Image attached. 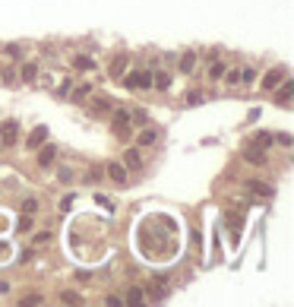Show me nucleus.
<instances>
[{
    "label": "nucleus",
    "mask_w": 294,
    "mask_h": 307,
    "mask_svg": "<svg viewBox=\"0 0 294 307\" xmlns=\"http://www.w3.org/2000/svg\"><path fill=\"white\" fill-rule=\"evenodd\" d=\"M124 79V86L130 92H136V89H152V73L149 70H136V73H124L120 76Z\"/></svg>",
    "instance_id": "nucleus-1"
},
{
    "label": "nucleus",
    "mask_w": 294,
    "mask_h": 307,
    "mask_svg": "<svg viewBox=\"0 0 294 307\" xmlns=\"http://www.w3.org/2000/svg\"><path fill=\"white\" fill-rule=\"evenodd\" d=\"M291 98H294V79H288V76H285V79L279 82V89H275V105L288 108Z\"/></svg>",
    "instance_id": "nucleus-2"
},
{
    "label": "nucleus",
    "mask_w": 294,
    "mask_h": 307,
    "mask_svg": "<svg viewBox=\"0 0 294 307\" xmlns=\"http://www.w3.org/2000/svg\"><path fill=\"white\" fill-rule=\"evenodd\" d=\"M16 136H19V121H16V117L0 124V143H3V146H13Z\"/></svg>",
    "instance_id": "nucleus-3"
},
{
    "label": "nucleus",
    "mask_w": 294,
    "mask_h": 307,
    "mask_svg": "<svg viewBox=\"0 0 294 307\" xmlns=\"http://www.w3.org/2000/svg\"><path fill=\"white\" fill-rule=\"evenodd\" d=\"M54 158H57V146L41 143V146H38V165L41 168H51V165H54Z\"/></svg>",
    "instance_id": "nucleus-4"
},
{
    "label": "nucleus",
    "mask_w": 294,
    "mask_h": 307,
    "mask_svg": "<svg viewBox=\"0 0 294 307\" xmlns=\"http://www.w3.org/2000/svg\"><path fill=\"white\" fill-rule=\"evenodd\" d=\"M244 161H250V165H266V149H259V146H244Z\"/></svg>",
    "instance_id": "nucleus-5"
},
{
    "label": "nucleus",
    "mask_w": 294,
    "mask_h": 307,
    "mask_svg": "<svg viewBox=\"0 0 294 307\" xmlns=\"http://www.w3.org/2000/svg\"><path fill=\"white\" fill-rule=\"evenodd\" d=\"M282 79H285V67H279V70H269V73L263 76V89H266V92H272Z\"/></svg>",
    "instance_id": "nucleus-6"
},
{
    "label": "nucleus",
    "mask_w": 294,
    "mask_h": 307,
    "mask_svg": "<svg viewBox=\"0 0 294 307\" xmlns=\"http://www.w3.org/2000/svg\"><path fill=\"white\" fill-rule=\"evenodd\" d=\"M127 130H130V111L117 108L114 111V133H127Z\"/></svg>",
    "instance_id": "nucleus-7"
},
{
    "label": "nucleus",
    "mask_w": 294,
    "mask_h": 307,
    "mask_svg": "<svg viewBox=\"0 0 294 307\" xmlns=\"http://www.w3.org/2000/svg\"><path fill=\"white\" fill-rule=\"evenodd\" d=\"M108 177L117 181V184H124L127 181V165H124V161H111V165H108Z\"/></svg>",
    "instance_id": "nucleus-8"
},
{
    "label": "nucleus",
    "mask_w": 294,
    "mask_h": 307,
    "mask_svg": "<svg viewBox=\"0 0 294 307\" xmlns=\"http://www.w3.org/2000/svg\"><path fill=\"white\" fill-rule=\"evenodd\" d=\"M45 140H48V127H35V130L29 133V140H25V143H29L32 149H38V146H41Z\"/></svg>",
    "instance_id": "nucleus-9"
},
{
    "label": "nucleus",
    "mask_w": 294,
    "mask_h": 307,
    "mask_svg": "<svg viewBox=\"0 0 294 307\" xmlns=\"http://www.w3.org/2000/svg\"><path fill=\"white\" fill-rule=\"evenodd\" d=\"M124 165H127V168H133V171H136V168H143V155H140V149H127V152H124Z\"/></svg>",
    "instance_id": "nucleus-10"
},
{
    "label": "nucleus",
    "mask_w": 294,
    "mask_h": 307,
    "mask_svg": "<svg viewBox=\"0 0 294 307\" xmlns=\"http://www.w3.org/2000/svg\"><path fill=\"white\" fill-rule=\"evenodd\" d=\"M244 187H247L250 193H256V197H269V193H272V187H269V184H263V181H247Z\"/></svg>",
    "instance_id": "nucleus-11"
},
{
    "label": "nucleus",
    "mask_w": 294,
    "mask_h": 307,
    "mask_svg": "<svg viewBox=\"0 0 294 307\" xmlns=\"http://www.w3.org/2000/svg\"><path fill=\"white\" fill-rule=\"evenodd\" d=\"M136 143H140V146H155V143H158V133L146 127V130H140V136H136Z\"/></svg>",
    "instance_id": "nucleus-12"
},
{
    "label": "nucleus",
    "mask_w": 294,
    "mask_h": 307,
    "mask_svg": "<svg viewBox=\"0 0 294 307\" xmlns=\"http://www.w3.org/2000/svg\"><path fill=\"white\" fill-rule=\"evenodd\" d=\"M114 105H111V98H92V114H105V111H111Z\"/></svg>",
    "instance_id": "nucleus-13"
},
{
    "label": "nucleus",
    "mask_w": 294,
    "mask_h": 307,
    "mask_svg": "<svg viewBox=\"0 0 294 307\" xmlns=\"http://www.w3.org/2000/svg\"><path fill=\"white\" fill-rule=\"evenodd\" d=\"M130 124H136V127H146V124H149V111H143V108L130 111Z\"/></svg>",
    "instance_id": "nucleus-14"
},
{
    "label": "nucleus",
    "mask_w": 294,
    "mask_h": 307,
    "mask_svg": "<svg viewBox=\"0 0 294 307\" xmlns=\"http://www.w3.org/2000/svg\"><path fill=\"white\" fill-rule=\"evenodd\" d=\"M193 67H196V54L187 51V54L180 57V73H193Z\"/></svg>",
    "instance_id": "nucleus-15"
},
{
    "label": "nucleus",
    "mask_w": 294,
    "mask_h": 307,
    "mask_svg": "<svg viewBox=\"0 0 294 307\" xmlns=\"http://www.w3.org/2000/svg\"><path fill=\"white\" fill-rule=\"evenodd\" d=\"M272 143H275V136H272V133H266V130L253 136V146H259V149H269Z\"/></svg>",
    "instance_id": "nucleus-16"
},
{
    "label": "nucleus",
    "mask_w": 294,
    "mask_h": 307,
    "mask_svg": "<svg viewBox=\"0 0 294 307\" xmlns=\"http://www.w3.org/2000/svg\"><path fill=\"white\" fill-rule=\"evenodd\" d=\"M108 73H111V79H120V76L127 73V61H124V57H117V61L111 64V70H108Z\"/></svg>",
    "instance_id": "nucleus-17"
},
{
    "label": "nucleus",
    "mask_w": 294,
    "mask_h": 307,
    "mask_svg": "<svg viewBox=\"0 0 294 307\" xmlns=\"http://www.w3.org/2000/svg\"><path fill=\"white\" fill-rule=\"evenodd\" d=\"M19 76H22L25 82H32V79L38 76V64H22V73H19Z\"/></svg>",
    "instance_id": "nucleus-18"
},
{
    "label": "nucleus",
    "mask_w": 294,
    "mask_h": 307,
    "mask_svg": "<svg viewBox=\"0 0 294 307\" xmlns=\"http://www.w3.org/2000/svg\"><path fill=\"white\" fill-rule=\"evenodd\" d=\"M73 67H76V70H92L95 61H92V57H85V54H79V57L73 61Z\"/></svg>",
    "instance_id": "nucleus-19"
},
{
    "label": "nucleus",
    "mask_w": 294,
    "mask_h": 307,
    "mask_svg": "<svg viewBox=\"0 0 294 307\" xmlns=\"http://www.w3.org/2000/svg\"><path fill=\"white\" fill-rule=\"evenodd\" d=\"M152 86H155V89H168V86H171V76H168V73L152 76Z\"/></svg>",
    "instance_id": "nucleus-20"
},
{
    "label": "nucleus",
    "mask_w": 294,
    "mask_h": 307,
    "mask_svg": "<svg viewBox=\"0 0 294 307\" xmlns=\"http://www.w3.org/2000/svg\"><path fill=\"white\" fill-rule=\"evenodd\" d=\"M143 298H146V295H143V288H127V301H130V304H140Z\"/></svg>",
    "instance_id": "nucleus-21"
},
{
    "label": "nucleus",
    "mask_w": 294,
    "mask_h": 307,
    "mask_svg": "<svg viewBox=\"0 0 294 307\" xmlns=\"http://www.w3.org/2000/svg\"><path fill=\"white\" fill-rule=\"evenodd\" d=\"M224 73H228V67H224L221 61H219V64H212V70H209V76H212V79H221Z\"/></svg>",
    "instance_id": "nucleus-22"
},
{
    "label": "nucleus",
    "mask_w": 294,
    "mask_h": 307,
    "mask_svg": "<svg viewBox=\"0 0 294 307\" xmlns=\"http://www.w3.org/2000/svg\"><path fill=\"white\" fill-rule=\"evenodd\" d=\"M89 92H92V86H76L73 101H85V98H89Z\"/></svg>",
    "instance_id": "nucleus-23"
},
{
    "label": "nucleus",
    "mask_w": 294,
    "mask_h": 307,
    "mask_svg": "<svg viewBox=\"0 0 294 307\" xmlns=\"http://www.w3.org/2000/svg\"><path fill=\"white\" fill-rule=\"evenodd\" d=\"M149 298H152V301H165V288H161V285H152V288H149Z\"/></svg>",
    "instance_id": "nucleus-24"
},
{
    "label": "nucleus",
    "mask_w": 294,
    "mask_h": 307,
    "mask_svg": "<svg viewBox=\"0 0 294 307\" xmlns=\"http://www.w3.org/2000/svg\"><path fill=\"white\" fill-rule=\"evenodd\" d=\"M60 301H64V304H79V295H73V292H64V295H60Z\"/></svg>",
    "instance_id": "nucleus-25"
},
{
    "label": "nucleus",
    "mask_w": 294,
    "mask_h": 307,
    "mask_svg": "<svg viewBox=\"0 0 294 307\" xmlns=\"http://www.w3.org/2000/svg\"><path fill=\"white\" fill-rule=\"evenodd\" d=\"M41 301H45L41 295H25V298H22V304H41Z\"/></svg>",
    "instance_id": "nucleus-26"
},
{
    "label": "nucleus",
    "mask_w": 294,
    "mask_h": 307,
    "mask_svg": "<svg viewBox=\"0 0 294 307\" xmlns=\"http://www.w3.org/2000/svg\"><path fill=\"white\" fill-rule=\"evenodd\" d=\"M187 101H190V105H200V101H203V95H200V92H190V95H187Z\"/></svg>",
    "instance_id": "nucleus-27"
},
{
    "label": "nucleus",
    "mask_w": 294,
    "mask_h": 307,
    "mask_svg": "<svg viewBox=\"0 0 294 307\" xmlns=\"http://www.w3.org/2000/svg\"><path fill=\"white\" fill-rule=\"evenodd\" d=\"M275 140H279V143H282V146H291V143H294V140H291V136H288V133H279V136H275Z\"/></svg>",
    "instance_id": "nucleus-28"
},
{
    "label": "nucleus",
    "mask_w": 294,
    "mask_h": 307,
    "mask_svg": "<svg viewBox=\"0 0 294 307\" xmlns=\"http://www.w3.org/2000/svg\"><path fill=\"white\" fill-rule=\"evenodd\" d=\"M22 209H25V212H35V209H38V203H35V200H25V203H22Z\"/></svg>",
    "instance_id": "nucleus-29"
},
{
    "label": "nucleus",
    "mask_w": 294,
    "mask_h": 307,
    "mask_svg": "<svg viewBox=\"0 0 294 307\" xmlns=\"http://www.w3.org/2000/svg\"><path fill=\"white\" fill-rule=\"evenodd\" d=\"M29 228H32V219H29V216L19 219V231H29Z\"/></svg>",
    "instance_id": "nucleus-30"
},
{
    "label": "nucleus",
    "mask_w": 294,
    "mask_h": 307,
    "mask_svg": "<svg viewBox=\"0 0 294 307\" xmlns=\"http://www.w3.org/2000/svg\"><path fill=\"white\" fill-rule=\"evenodd\" d=\"M3 51H6V54H10V57H19V48H16V45H6Z\"/></svg>",
    "instance_id": "nucleus-31"
}]
</instances>
